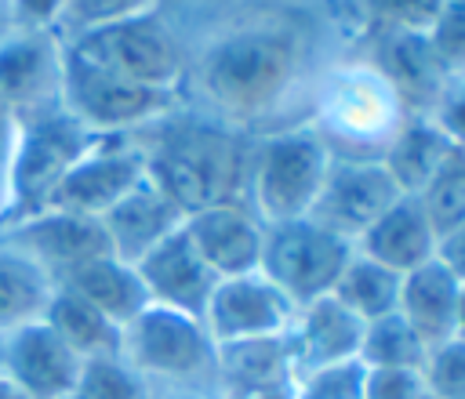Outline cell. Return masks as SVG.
<instances>
[{
  "label": "cell",
  "instance_id": "18",
  "mask_svg": "<svg viewBox=\"0 0 465 399\" xmlns=\"http://www.w3.org/2000/svg\"><path fill=\"white\" fill-rule=\"evenodd\" d=\"M371 65L389 80L403 112H418V116L432 112L443 83L450 80V69L443 65V58L429 44V33L385 29Z\"/></svg>",
  "mask_w": 465,
  "mask_h": 399
},
{
  "label": "cell",
  "instance_id": "3",
  "mask_svg": "<svg viewBox=\"0 0 465 399\" xmlns=\"http://www.w3.org/2000/svg\"><path fill=\"white\" fill-rule=\"evenodd\" d=\"M327 141L309 127H291L265 134L251 149V170H247V200L251 214L262 225L309 218L320 185L331 167Z\"/></svg>",
  "mask_w": 465,
  "mask_h": 399
},
{
  "label": "cell",
  "instance_id": "20",
  "mask_svg": "<svg viewBox=\"0 0 465 399\" xmlns=\"http://www.w3.org/2000/svg\"><path fill=\"white\" fill-rule=\"evenodd\" d=\"M291 381H294V359H291L287 334L214 345V395L218 399H243V395L287 388Z\"/></svg>",
  "mask_w": 465,
  "mask_h": 399
},
{
  "label": "cell",
  "instance_id": "15",
  "mask_svg": "<svg viewBox=\"0 0 465 399\" xmlns=\"http://www.w3.org/2000/svg\"><path fill=\"white\" fill-rule=\"evenodd\" d=\"M182 229L218 279L258 272L265 225L251 214L247 203H218V207L193 210L185 214Z\"/></svg>",
  "mask_w": 465,
  "mask_h": 399
},
{
  "label": "cell",
  "instance_id": "42",
  "mask_svg": "<svg viewBox=\"0 0 465 399\" xmlns=\"http://www.w3.org/2000/svg\"><path fill=\"white\" fill-rule=\"evenodd\" d=\"M149 399V395H145ZM153 399H218L214 395V388H193V384H167L160 395H153Z\"/></svg>",
  "mask_w": 465,
  "mask_h": 399
},
{
  "label": "cell",
  "instance_id": "21",
  "mask_svg": "<svg viewBox=\"0 0 465 399\" xmlns=\"http://www.w3.org/2000/svg\"><path fill=\"white\" fill-rule=\"evenodd\" d=\"M363 258L407 276L411 268L432 261L436 250V232L429 225V218L421 214L414 196H400L374 225L363 229V236L352 243Z\"/></svg>",
  "mask_w": 465,
  "mask_h": 399
},
{
  "label": "cell",
  "instance_id": "31",
  "mask_svg": "<svg viewBox=\"0 0 465 399\" xmlns=\"http://www.w3.org/2000/svg\"><path fill=\"white\" fill-rule=\"evenodd\" d=\"M69 399H145V381L124 363V355L80 359Z\"/></svg>",
  "mask_w": 465,
  "mask_h": 399
},
{
  "label": "cell",
  "instance_id": "14",
  "mask_svg": "<svg viewBox=\"0 0 465 399\" xmlns=\"http://www.w3.org/2000/svg\"><path fill=\"white\" fill-rule=\"evenodd\" d=\"M76 370L80 355L44 319L0 334V374L25 399H65Z\"/></svg>",
  "mask_w": 465,
  "mask_h": 399
},
{
  "label": "cell",
  "instance_id": "40",
  "mask_svg": "<svg viewBox=\"0 0 465 399\" xmlns=\"http://www.w3.org/2000/svg\"><path fill=\"white\" fill-rule=\"evenodd\" d=\"M432 258H436L458 283H465V221H458L454 229H447V232L436 236Z\"/></svg>",
  "mask_w": 465,
  "mask_h": 399
},
{
  "label": "cell",
  "instance_id": "6",
  "mask_svg": "<svg viewBox=\"0 0 465 399\" xmlns=\"http://www.w3.org/2000/svg\"><path fill=\"white\" fill-rule=\"evenodd\" d=\"M171 102H174V91L131 83L62 47L58 105L91 134H124L131 127L153 123L171 109Z\"/></svg>",
  "mask_w": 465,
  "mask_h": 399
},
{
  "label": "cell",
  "instance_id": "35",
  "mask_svg": "<svg viewBox=\"0 0 465 399\" xmlns=\"http://www.w3.org/2000/svg\"><path fill=\"white\" fill-rule=\"evenodd\" d=\"M363 11L385 29L429 33L443 11V0H363Z\"/></svg>",
  "mask_w": 465,
  "mask_h": 399
},
{
  "label": "cell",
  "instance_id": "39",
  "mask_svg": "<svg viewBox=\"0 0 465 399\" xmlns=\"http://www.w3.org/2000/svg\"><path fill=\"white\" fill-rule=\"evenodd\" d=\"M18 112L0 102V207H7L11 192V163H15V145H18Z\"/></svg>",
  "mask_w": 465,
  "mask_h": 399
},
{
  "label": "cell",
  "instance_id": "9",
  "mask_svg": "<svg viewBox=\"0 0 465 399\" xmlns=\"http://www.w3.org/2000/svg\"><path fill=\"white\" fill-rule=\"evenodd\" d=\"M65 51L142 87L174 91L182 80V47L153 11L105 29L80 33L65 44Z\"/></svg>",
  "mask_w": 465,
  "mask_h": 399
},
{
  "label": "cell",
  "instance_id": "34",
  "mask_svg": "<svg viewBox=\"0 0 465 399\" xmlns=\"http://www.w3.org/2000/svg\"><path fill=\"white\" fill-rule=\"evenodd\" d=\"M421 381L429 399H465V341L450 337L429 348L421 363Z\"/></svg>",
  "mask_w": 465,
  "mask_h": 399
},
{
  "label": "cell",
  "instance_id": "33",
  "mask_svg": "<svg viewBox=\"0 0 465 399\" xmlns=\"http://www.w3.org/2000/svg\"><path fill=\"white\" fill-rule=\"evenodd\" d=\"M153 4H156V0H65L58 25H62V29L69 33V40H73V36H80V33L105 29V25H116V22L149 15Z\"/></svg>",
  "mask_w": 465,
  "mask_h": 399
},
{
  "label": "cell",
  "instance_id": "1",
  "mask_svg": "<svg viewBox=\"0 0 465 399\" xmlns=\"http://www.w3.org/2000/svg\"><path fill=\"white\" fill-rule=\"evenodd\" d=\"M145 149V174L185 210L247 200L251 149L240 134L211 123H178Z\"/></svg>",
  "mask_w": 465,
  "mask_h": 399
},
{
  "label": "cell",
  "instance_id": "12",
  "mask_svg": "<svg viewBox=\"0 0 465 399\" xmlns=\"http://www.w3.org/2000/svg\"><path fill=\"white\" fill-rule=\"evenodd\" d=\"M4 247L29 258L36 268H44L54 283H62L73 268H80L91 258L113 254L105 229L98 218L73 214L62 207H44L36 214H25L18 221H7Z\"/></svg>",
  "mask_w": 465,
  "mask_h": 399
},
{
  "label": "cell",
  "instance_id": "43",
  "mask_svg": "<svg viewBox=\"0 0 465 399\" xmlns=\"http://www.w3.org/2000/svg\"><path fill=\"white\" fill-rule=\"evenodd\" d=\"M454 337L465 341V283H458V308H454Z\"/></svg>",
  "mask_w": 465,
  "mask_h": 399
},
{
  "label": "cell",
  "instance_id": "10",
  "mask_svg": "<svg viewBox=\"0 0 465 399\" xmlns=\"http://www.w3.org/2000/svg\"><path fill=\"white\" fill-rule=\"evenodd\" d=\"M403 192L389 178L378 156H331L327 178L309 218L334 236L356 243L367 225H374Z\"/></svg>",
  "mask_w": 465,
  "mask_h": 399
},
{
  "label": "cell",
  "instance_id": "22",
  "mask_svg": "<svg viewBox=\"0 0 465 399\" xmlns=\"http://www.w3.org/2000/svg\"><path fill=\"white\" fill-rule=\"evenodd\" d=\"M454 308H458V279L436 258L411 268L400 279L396 312L425 341V348H436L454 337Z\"/></svg>",
  "mask_w": 465,
  "mask_h": 399
},
{
  "label": "cell",
  "instance_id": "45",
  "mask_svg": "<svg viewBox=\"0 0 465 399\" xmlns=\"http://www.w3.org/2000/svg\"><path fill=\"white\" fill-rule=\"evenodd\" d=\"M0 399H25V395H22V392H18V388L0 374Z\"/></svg>",
  "mask_w": 465,
  "mask_h": 399
},
{
  "label": "cell",
  "instance_id": "37",
  "mask_svg": "<svg viewBox=\"0 0 465 399\" xmlns=\"http://www.w3.org/2000/svg\"><path fill=\"white\" fill-rule=\"evenodd\" d=\"M363 399H429L421 370H400V366H367Z\"/></svg>",
  "mask_w": 465,
  "mask_h": 399
},
{
  "label": "cell",
  "instance_id": "17",
  "mask_svg": "<svg viewBox=\"0 0 465 399\" xmlns=\"http://www.w3.org/2000/svg\"><path fill=\"white\" fill-rule=\"evenodd\" d=\"M145 294L153 305L185 312V316H203L207 297L218 283V276L203 265V258L196 254V247L189 243L185 229H178L174 236H167L163 243H156L142 261H134Z\"/></svg>",
  "mask_w": 465,
  "mask_h": 399
},
{
  "label": "cell",
  "instance_id": "44",
  "mask_svg": "<svg viewBox=\"0 0 465 399\" xmlns=\"http://www.w3.org/2000/svg\"><path fill=\"white\" fill-rule=\"evenodd\" d=\"M291 384H294V381H291ZM291 384H287V388H272V392H258V395H243V399H294Z\"/></svg>",
  "mask_w": 465,
  "mask_h": 399
},
{
  "label": "cell",
  "instance_id": "25",
  "mask_svg": "<svg viewBox=\"0 0 465 399\" xmlns=\"http://www.w3.org/2000/svg\"><path fill=\"white\" fill-rule=\"evenodd\" d=\"M58 69H62V47H51L47 36L29 33L7 40L0 47V102L22 116V105L40 102L47 83L58 91Z\"/></svg>",
  "mask_w": 465,
  "mask_h": 399
},
{
  "label": "cell",
  "instance_id": "46",
  "mask_svg": "<svg viewBox=\"0 0 465 399\" xmlns=\"http://www.w3.org/2000/svg\"><path fill=\"white\" fill-rule=\"evenodd\" d=\"M65 399H69V395H65Z\"/></svg>",
  "mask_w": 465,
  "mask_h": 399
},
{
  "label": "cell",
  "instance_id": "27",
  "mask_svg": "<svg viewBox=\"0 0 465 399\" xmlns=\"http://www.w3.org/2000/svg\"><path fill=\"white\" fill-rule=\"evenodd\" d=\"M54 279L29 258L0 243V334L44 319Z\"/></svg>",
  "mask_w": 465,
  "mask_h": 399
},
{
  "label": "cell",
  "instance_id": "2",
  "mask_svg": "<svg viewBox=\"0 0 465 399\" xmlns=\"http://www.w3.org/2000/svg\"><path fill=\"white\" fill-rule=\"evenodd\" d=\"M302 44L287 25H243L203 58V91L229 116L251 120L272 109L298 76Z\"/></svg>",
  "mask_w": 465,
  "mask_h": 399
},
{
  "label": "cell",
  "instance_id": "26",
  "mask_svg": "<svg viewBox=\"0 0 465 399\" xmlns=\"http://www.w3.org/2000/svg\"><path fill=\"white\" fill-rule=\"evenodd\" d=\"M44 323L80 355V359H94V355H120V326L102 316L91 301H84L80 294L65 290L54 283L51 301L44 308Z\"/></svg>",
  "mask_w": 465,
  "mask_h": 399
},
{
  "label": "cell",
  "instance_id": "7",
  "mask_svg": "<svg viewBox=\"0 0 465 399\" xmlns=\"http://www.w3.org/2000/svg\"><path fill=\"white\" fill-rule=\"evenodd\" d=\"M349 258H352L349 239L334 236L312 218H294V221L265 225L258 272L269 283H276L294 305H309L334 290Z\"/></svg>",
  "mask_w": 465,
  "mask_h": 399
},
{
  "label": "cell",
  "instance_id": "32",
  "mask_svg": "<svg viewBox=\"0 0 465 399\" xmlns=\"http://www.w3.org/2000/svg\"><path fill=\"white\" fill-rule=\"evenodd\" d=\"M363 381H367V366L360 359H341L298 374L291 392L294 399H363Z\"/></svg>",
  "mask_w": 465,
  "mask_h": 399
},
{
  "label": "cell",
  "instance_id": "13",
  "mask_svg": "<svg viewBox=\"0 0 465 399\" xmlns=\"http://www.w3.org/2000/svg\"><path fill=\"white\" fill-rule=\"evenodd\" d=\"M294 312L298 305L276 283H269L262 272H247V276L218 279L200 319L214 345H229L247 337L287 334Z\"/></svg>",
  "mask_w": 465,
  "mask_h": 399
},
{
  "label": "cell",
  "instance_id": "28",
  "mask_svg": "<svg viewBox=\"0 0 465 399\" xmlns=\"http://www.w3.org/2000/svg\"><path fill=\"white\" fill-rule=\"evenodd\" d=\"M400 272L363 258L356 247H352V258L345 261L331 297H338L356 319L371 323V319H381L389 312H396V301H400Z\"/></svg>",
  "mask_w": 465,
  "mask_h": 399
},
{
  "label": "cell",
  "instance_id": "38",
  "mask_svg": "<svg viewBox=\"0 0 465 399\" xmlns=\"http://www.w3.org/2000/svg\"><path fill=\"white\" fill-rule=\"evenodd\" d=\"M429 116L454 145H465V69L450 73V80L443 83V91H440V98H436Z\"/></svg>",
  "mask_w": 465,
  "mask_h": 399
},
{
  "label": "cell",
  "instance_id": "16",
  "mask_svg": "<svg viewBox=\"0 0 465 399\" xmlns=\"http://www.w3.org/2000/svg\"><path fill=\"white\" fill-rule=\"evenodd\" d=\"M102 229H105V239H109V250L134 265L142 261L156 243H163L167 236H174L182 225H185V210L145 174L127 196H120L102 218Z\"/></svg>",
  "mask_w": 465,
  "mask_h": 399
},
{
  "label": "cell",
  "instance_id": "23",
  "mask_svg": "<svg viewBox=\"0 0 465 399\" xmlns=\"http://www.w3.org/2000/svg\"><path fill=\"white\" fill-rule=\"evenodd\" d=\"M58 287L80 294L84 301H91L102 316H109L120 330L138 316L145 312L153 301L145 294V283L138 276L134 265L120 261L116 254H102V258H91L84 261L80 268H73Z\"/></svg>",
  "mask_w": 465,
  "mask_h": 399
},
{
  "label": "cell",
  "instance_id": "41",
  "mask_svg": "<svg viewBox=\"0 0 465 399\" xmlns=\"http://www.w3.org/2000/svg\"><path fill=\"white\" fill-rule=\"evenodd\" d=\"M15 7H18V15H22L29 25L47 29V25H58L65 0H15Z\"/></svg>",
  "mask_w": 465,
  "mask_h": 399
},
{
  "label": "cell",
  "instance_id": "30",
  "mask_svg": "<svg viewBox=\"0 0 465 399\" xmlns=\"http://www.w3.org/2000/svg\"><path fill=\"white\" fill-rule=\"evenodd\" d=\"M414 200L436 236L465 221V145H454L447 152V160L421 185V192H414Z\"/></svg>",
  "mask_w": 465,
  "mask_h": 399
},
{
  "label": "cell",
  "instance_id": "19",
  "mask_svg": "<svg viewBox=\"0 0 465 399\" xmlns=\"http://www.w3.org/2000/svg\"><path fill=\"white\" fill-rule=\"evenodd\" d=\"M360 341H363V319H356L338 297L323 294L309 305H298L287 330L294 377L327 363L360 359Z\"/></svg>",
  "mask_w": 465,
  "mask_h": 399
},
{
  "label": "cell",
  "instance_id": "11",
  "mask_svg": "<svg viewBox=\"0 0 465 399\" xmlns=\"http://www.w3.org/2000/svg\"><path fill=\"white\" fill-rule=\"evenodd\" d=\"M145 178V149L124 134H98L58 181L47 207L102 218L120 196Z\"/></svg>",
  "mask_w": 465,
  "mask_h": 399
},
{
  "label": "cell",
  "instance_id": "29",
  "mask_svg": "<svg viewBox=\"0 0 465 399\" xmlns=\"http://www.w3.org/2000/svg\"><path fill=\"white\" fill-rule=\"evenodd\" d=\"M429 348L425 341L407 326L400 312H389L381 319L363 323L360 341V363L363 366H400V370H421Z\"/></svg>",
  "mask_w": 465,
  "mask_h": 399
},
{
  "label": "cell",
  "instance_id": "36",
  "mask_svg": "<svg viewBox=\"0 0 465 399\" xmlns=\"http://www.w3.org/2000/svg\"><path fill=\"white\" fill-rule=\"evenodd\" d=\"M429 44L450 73L465 69V0H443V11L429 29Z\"/></svg>",
  "mask_w": 465,
  "mask_h": 399
},
{
  "label": "cell",
  "instance_id": "4",
  "mask_svg": "<svg viewBox=\"0 0 465 399\" xmlns=\"http://www.w3.org/2000/svg\"><path fill=\"white\" fill-rule=\"evenodd\" d=\"M120 355L142 381L214 388V341L196 316L149 305L120 330Z\"/></svg>",
  "mask_w": 465,
  "mask_h": 399
},
{
  "label": "cell",
  "instance_id": "24",
  "mask_svg": "<svg viewBox=\"0 0 465 399\" xmlns=\"http://www.w3.org/2000/svg\"><path fill=\"white\" fill-rule=\"evenodd\" d=\"M450 149H454V141L432 123V116L407 112L400 120V127L392 131V138L385 141L378 160L389 170V178L396 181V189L403 196H414L436 174V167L447 160Z\"/></svg>",
  "mask_w": 465,
  "mask_h": 399
},
{
  "label": "cell",
  "instance_id": "5",
  "mask_svg": "<svg viewBox=\"0 0 465 399\" xmlns=\"http://www.w3.org/2000/svg\"><path fill=\"white\" fill-rule=\"evenodd\" d=\"M18 145L11 163V192H7V221L36 214L51 203L58 181L76 163V156L98 138L80 127L62 105L40 109L36 116H18Z\"/></svg>",
  "mask_w": 465,
  "mask_h": 399
},
{
  "label": "cell",
  "instance_id": "8",
  "mask_svg": "<svg viewBox=\"0 0 465 399\" xmlns=\"http://www.w3.org/2000/svg\"><path fill=\"white\" fill-rule=\"evenodd\" d=\"M403 116L407 112L396 91L374 65H341L320 91L316 134L327 141V149H334V141L349 149H385Z\"/></svg>",
  "mask_w": 465,
  "mask_h": 399
}]
</instances>
